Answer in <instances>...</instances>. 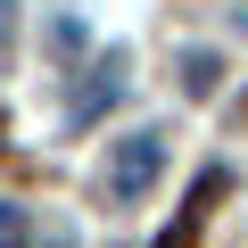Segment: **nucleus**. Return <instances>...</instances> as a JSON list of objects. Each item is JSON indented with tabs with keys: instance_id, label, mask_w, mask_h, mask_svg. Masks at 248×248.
<instances>
[{
	"instance_id": "obj_1",
	"label": "nucleus",
	"mask_w": 248,
	"mask_h": 248,
	"mask_svg": "<svg viewBox=\"0 0 248 248\" xmlns=\"http://www.w3.org/2000/svg\"><path fill=\"white\" fill-rule=\"evenodd\" d=\"M157 174H166V133H124V141L108 149V166H99V190H108L116 207H133Z\"/></svg>"
},
{
	"instance_id": "obj_2",
	"label": "nucleus",
	"mask_w": 248,
	"mask_h": 248,
	"mask_svg": "<svg viewBox=\"0 0 248 248\" xmlns=\"http://www.w3.org/2000/svg\"><path fill=\"white\" fill-rule=\"evenodd\" d=\"M33 240V223H25V207H0V248H25Z\"/></svg>"
},
{
	"instance_id": "obj_3",
	"label": "nucleus",
	"mask_w": 248,
	"mask_h": 248,
	"mask_svg": "<svg viewBox=\"0 0 248 248\" xmlns=\"http://www.w3.org/2000/svg\"><path fill=\"white\" fill-rule=\"evenodd\" d=\"M182 75H190V91H215V75H223V66H215L207 50H190V58H182Z\"/></svg>"
}]
</instances>
